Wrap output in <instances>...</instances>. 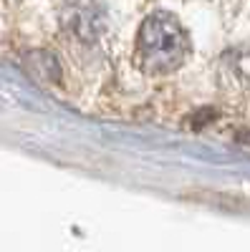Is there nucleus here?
<instances>
[{
    "label": "nucleus",
    "instance_id": "f257e3e1",
    "mask_svg": "<svg viewBox=\"0 0 250 252\" xmlns=\"http://www.w3.org/2000/svg\"><path fill=\"white\" fill-rule=\"evenodd\" d=\"M190 51V40L179 20L170 13H152L139 31V56L144 68L152 73H167L182 66Z\"/></svg>",
    "mask_w": 250,
    "mask_h": 252
},
{
    "label": "nucleus",
    "instance_id": "f03ea898",
    "mask_svg": "<svg viewBox=\"0 0 250 252\" xmlns=\"http://www.w3.org/2000/svg\"><path fill=\"white\" fill-rule=\"evenodd\" d=\"M64 23L78 40L94 43V40L107 31L109 18H107V10H104L101 3H96V0H73L64 13Z\"/></svg>",
    "mask_w": 250,
    "mask_h": 252
},
{
    "label": "nucleus",
    "instance_id": "7ed1b4c3",
    "mask_svg": "<svg viewBox=\"0 0 250 252\" xmlns=\"http://www.w3.org/2000/svg\"><path fill=\"white\" fill-rule=\"evenodd\" d=\"M26 63L40 81L61 83V63L51 51H33V53H28Z\"/></svg>",
    "mask_w": 250,
    "mask_h": 252
},
{
    "label": "nucleus",
    "instance_id": "20e7f679",
    "mask_svg": "<svg viewBox=\"0 0 250 252\" xmlns=\"http://www.w3.org/2000/svg\"><path fill=\"white\" fill-rule=\"evenodd\" d=\"M215 116H217V114H215L213 109H202V111L195 114V119H192V129H202V126H205V124H210Z\"/></svg>",
    "mask_w": 250,
    "mask_h": 252
}]
</instances>
